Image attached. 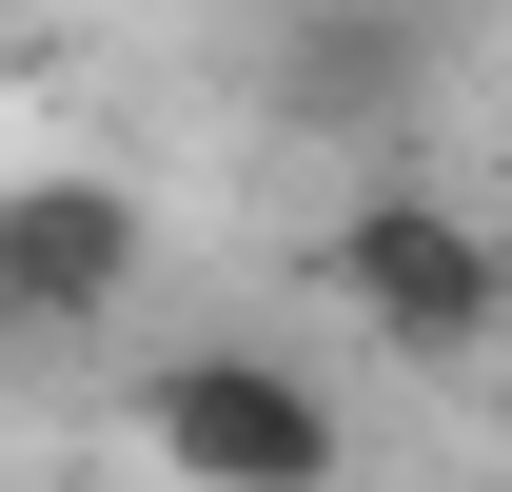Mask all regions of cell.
Masks as SVG:
<instances>
[{"mask_svg":"<svg viewBox=\"0 0 512 492\" xmlns=\"http://www.w3.org/2000/svg\"><path fill=\"white\" fill-rule=\"evenodd\" d=\"M316 276H335V315H355L394 374H473L512 335V237L473 217V197H434V178H375L355 217H335Z\"/></svg>","mask_w":512,"mask_h":492,"instance_id":"obj_1","label":"cell"},{"mask_svg":"<svg viewBox=\"0 0 512 492\" xmlns=\"http://www.w3.org/2000/svg\"><path fill=\"white\" fill-rule=\"evenodd\" d=\"M138 433H158V473H197V492H335L355 473L335 394L276 355V335H178V355L138 374Z\"/></svg>","mask_w":512,"mask_h":492,"instance_id":"obj_2","label":"cell"},{"mask_svg":"<svg viewBox=\"0 0 512 492\" xmlns=\"http://www.w3.org/2000/svg\"><path fill=\"white\" fill-rule=\"evenodd\" d=\"M138 276H158V217H138V178H99V158L0 178V315L79 335V315H119Z\"/></svg>","mask_w":512,"mask_h":492,"instance_id":"obj_3","label":"cell"},{"mask_svg":"<svg viewBox=\"0 0 512 492\" xmlns=\"http://www.w3.org/2000/svg\"><path fill=\"white\" fill-rule=\"evenodd\" d=\"M158 492H197V473H158Z\"/></svg>","mask_w":512,"mask_h":492,"instance_id":"obj_4","label":"cell"},{"mask_svg":"<svg viewBox=\"0 0 512 492\" xmlns=\"http://www.w3.org/2000/svg\"><path fill=\"white\" fill-rule=\"evenodd\" d=\"M493 237H512V217H493Z\"/></svg>","mask_w":512,"mask_h":492,"instance_id":"obj_5","label":"cell"}]
</instances>
